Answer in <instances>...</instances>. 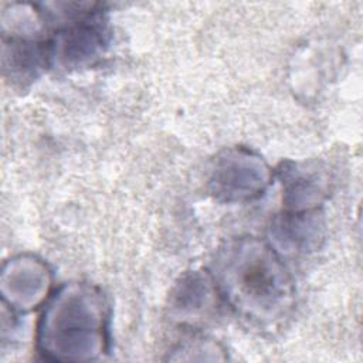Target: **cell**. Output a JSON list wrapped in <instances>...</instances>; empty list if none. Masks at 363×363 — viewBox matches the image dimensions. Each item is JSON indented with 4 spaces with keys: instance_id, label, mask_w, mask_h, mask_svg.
<instances>
[{
    "instance_id": "6da1fadb",
    "label": "cell",
    "mask_w": 363,
    "mask_h": 363,
    "mask_svg": "<svg viewBox=\"0 0 363 363\" xmlns=\"http://www.w3.org/2000/svg\"><path fill=\"white\" fill-rule=\"evenodd\" d=\"M221 285L237 309L271 319L289 299V284L272 254L257 244L233 247L221 259Z\"/></svg>"
}]
</instances>
